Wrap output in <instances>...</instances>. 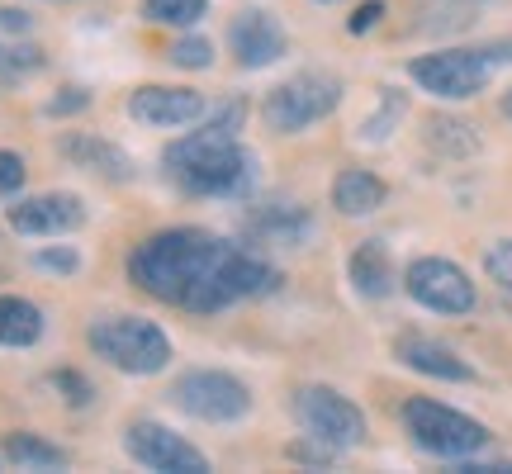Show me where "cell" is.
Segmentation results:
<instances>
[{
  "label": "cell",
  "instance_id": "1",
  "mask_svg": "<svg viewBox=\"0 0 512 474\" xmlns=\"http://www.w3.org/2000/svg\"><path fill=\"white\" fill-rule=\"evenodd\" d=\"M223 252H228V242L204 228H166L128 256V280L162 304H185Z\"/></svg>",
  "mask_w": 512,
  "mask_h": 474
},
{
  "label": "cell",
  "instance_id": "2",
  "mask_svg": "<svg viewBox=\"0 0 512 474\" xmlns=\"http://www.w3.org/2000/svg\"><path fill=\"white\" fill-rule=\"evenodd\" d=\"M166 176L190 195H242L252 185V152L238 143V133L204 124L166 147Z\"/></svg>",
  "mask_w": 512,
  "mask_h": 474
},
{
  "label": "cell",
  "instance_id": "3",
  "mask_svg": "<svg viewBox=\"0 0 512 474\" xmlns=\"http://www.w3.org/2000/svg\"><path fill=\"white\" fill-rule=\"evenodd\" d=\"M86 342L100 361H110L124 375H157L171 361V342L157 323H147L138 313H110V318H95Z\"/></svg>",
  "mask_w": 512,
  "mask_h": 474
},
{
  "label": "cell",
  "instance_id": "4",
  "mask_svg": "<svg viewBox=\"0 0 512 474\" xmlns=\"http://www.w3.org/2000/svg\"><path fill=\"white\" fill-rule=\"evenodd\" d=\"M280 285V271L271 261H261L256 252H242L238 242H228V252L214 261V271L204 275L200 285L190 290L181 309L190 313H219V309H233L238 299H256V294H271Z\"/></svg>",
  "mask_w": 512,
  "mask_h": 474
},
{
  "label": "cell",
  "instance_id": "5",
  "mask_svg": "<svg viewBox=\"0 0 512 474\" xmlns=\"http://www.w3.org/2000/svg\"><path fill=\"white\" fill-rule=\"evenodd\" d=\"M508 48H446L408 62V76L437 100H470L489 86L494 62H508Z\"/></svg>",
  "mask_w": 512,
  "mask_h": 474
},
{
  "label": "cell",
  "instance_id": "6",
  "mask_svg": "<svg viewBox=\"0 0 512 474\" xmlns=\"http://www.w3.org/2000/svg\"><path fill=\"white\" fill-rule=\"evenodd\" d=\"M403 427L418 441L422 451H432L441 460H465L479 456L489 446V427L475 418H465L460 408H446L437 399H408L403 403Z\"/></svg>",
  "mask_w": 512,
  "mask_h": 474
},
{
  "label": "cell",
  "instance_id": "7",
  "mask_svg": "<svg viewBox=\"0 0 512 474\" xmlns=\"http://www.w3.org/2000/svg\"><path fill=\"white\" fill-rule=\"evenodd\" d=\"M342 105V81L328 72H299L290 81H280L266 100H261V119L275 133H304L309 124L328 119Z\"/></svg>",
  "mask_w": 512,
  "mask_h": 474
},
{
  "label": "cell",
  "instance_id": "8",
  "mask_svg": "<svg viewBox=\"0 0 512 474\" xmlns=\"http://www.w3.org/2000/svg\"><path fill=\"white\" fill-rule=\"evenodd\" d=\"M294 422L304 427V437H318L337 446V451H351V446H361L366 441V413L347 399V394H337L328 384H304V389H294Z\"/></svg>",
  "mask_w": 512,
  "mask_h": 474
},
{
  "label": "cell",
  "instance_id": "9",
  "mask_svg": "<svg viewBox=\"0 0 512 474\" xmlns=\"http://www.w3.org/2000/svg\"><path fill=\"white\" fill-rule=\"evenodd\" d=\"M171 403L200 422H238L252 413V389L228 370H185L171 384Z\"/></svg>",
  "mask_w": 512,
  "mask_h": 474
},
{
  "label": "cell",
  "instance_id": "10",
  "mask_svg": "<svg viewBox=\"0 0 512 474\" xmlns=\"http://www.w3.org/2000/svg\"><path fill=\"white\" fill-rule=\"evenodd\" d=\"M403 290L418 299L422 309L432 313H470L479 304L475 294V280L460 271L456 261H446V256H418L408 271H403Z\"/></svg>",
  "mask_w": 512,
  "mask_h": 474
},
{
  "label": "cell",
  "instance_id": "11",
  "mask_svg": "<svg viewBox=\"0 0 512 474\" xmlns=\"http://www.w3.org/2000/svg\"><path fill=\"white\" fill-rule=\"evenodd\" d=\"M124 451L143 470H162V474H209L204 451H195L185 437H176L162 422H133L124 432Z\"/></svg>",
  "mask_w": 512,
  "mask_h": 474
},
{
  "label": "cell",
  "instance_id": "12",
  "mask_svg": "<svg viewBox=\"0 0 512 474\" xmlns=\"http://www.w3.org/2000/svg\"><path fill=\"white\" fill-rule=\"evenodd\" d=\"M81 223H86V204H81V195H67V190L10 204V228L19 237H62L76 233Z\"/></svg>",
  "mask_w": 512,
  "mask_h": 474
},
{
  "label": "cell",
  "instance_id": "13",
  "mask_svg": "<svg viewBox=\"0 0 512 474\" xmlns=\"http://www.w3.org/2000/svg\"><path fill=\"white\" fill-rule=\"evenodd\" d=\"M228 48L238 57V67L261 72V67H271V62H280L290 53V38H285V29L266 10H242L233 19V29H228Z\"/></svg>",
  "mask_w": 512,
  "mask_h": 474
},
{
  "label": "cell",
  "instance_id": "14",
  "mask_svg": "<svg viewBox=\"0 0 512 474\" xmlns=\"http://www.w3.org/2000/svg\"><path fill=\"white\" fill-rule=\"evenodd\" d=\"M128 114L147 128H185L204 114V95L190 86H138L128 95Z\"/></svg>",
  "mask_w": 512,
  "mask_h": 474
},
{
  "label": "cell",
  "instance_id": "15",
  "mask_svg": "<svg viewBox=\"0 0 512 474\" xmlns=\"http://www.w3.org/2000/svg\"><path fill=\"white\" fill-rule=\"evenodd\" d=\"M394 356H399L408 370H418V375H432V380H451V384H465L475 380V370L460 361L456 351L437 342V337H422V332H408L394 342Z\"/></svg>",
  "mask_w": 512,
  "mask_h": 474
},
{
  "label": "cell",
  "instance_id": "16",
  "mask_svg": "<svg viewBox=\"0 0 512 474\" xmlns=\"http://www.w3.org/2000/svg\"><path fill=\"white\" fill-rule=\"evenodd\" d=\"M351 285H356V294H366V299H389L394 294V285H399V275H394V256H389V247L384 242H361L356 252H351Z\"/></svg>",
  "mask_w": 512,
  "mask_h": 474
},
{
  "label": "cell",
  "instance_id": "17",
  "mask_svg": "<svg viewBox=\"0 0 512 474\" xmlns=\"http://www.w3.org/2000/svg\"><path fill=\"white\" fill-rule=\"evenodd\" d=\"M57 152L67 157V162L86 166V171H100V176H110V181H128L133 176V162H128L124 147L105 143V138H91V133H72V138H62Z\"/></svg>",
  "mask_w": 512,
  "mask_h": 474
},
{
  "label": "cell",
  "instance_id": "18",
  "mask_svg": "<svg viewBox=\"0 0 512 474\" xmlns=\"http://www.w3.org/2000/svg\"><path fill=\"white\" fill-rule=\"evenodd\" d=\"M384 200H389V185H384L375 171L347 166V171L332 181V204H337V214H347V219H366Z\"/></svg>",
  "mask_w": 512,
  "mask_h": 474
},
{
  "label": "cell",
  "instance_id": "19",
  "mask_svg": "<svg viewBox=\"0 0 512 474\" xmlns=\"http://www.w3.org/2000/svg\"><path fill=\"white\" fill-rule=\"evenodd\" d=\"M38 337H43V309L19 294H0V347H34Z\"/></svg>",
  "mask_w": 512,
  "mask_h": 474
},
{
  "label": "cell",
  "instance_id": "20",
  "mask_svg": "<svg viewBox=\"0 0 512 474\" xmlns=\"http://www.w3.org/2000/svg\"><path fill=\"white\" fill-rule=\"evenodd\" d=\"M0 451H5V460L19 465V470H62V465H67V451L53 446V441L34 437V432H10V437L0 441Z\"/></svg>",
  "mask_w": 512,
  "mask_h": 474
},
{
  "label": "cell",
  "instance_id": "21",
  "mask_svg": "<svg viewBox=\"0 0 512 474\" xmlns=\"http://www.w3.org/2000/svg\"><path fill=\"white\" fill-rule=\"evenodd\" d=\"M256 237H271V242H285V247H299L304 237L313 233V219L304 209H290V204H275V209H261L252 214Z\"/></svg>",
  "mask_w": 512,
  "mask_h": 474
},
{
  "label": "cell",
  "instance_id": "22",
  "mask_svg": "<svg viewBox=\"0 0 512 474\" xmlns=\"http://www.w3.org/2000/svg\"><path fill=\"white\" fill-rule=\"evenodd\" d=\"M427 143L437 147V152H446V157H475L479 133H475V124H465V119L432 114V119H427Z\"/></svg>",
  "mask_w": 512,
  "mask_h": 474
},
{
  "label": "cell",
  "instance_id": "23",
  "mask_svg": "<svg viewBox=\"0 0 512 474\" xmlns=\"http://www.w3.org/2000/svg\"><path fill=\"white\" fill-rule=\"evenodd\" d=\"M143 15L152 24H176V29H190L209 15V0H143Z\"/></svg>",
  "mask_w": 512,
  "mask_h": 474
},
{
  "label": "cell",
  "instance_id": "24",
  "mask_svg": "<svg viewBox=\"0 0 512 474\" xmlns=\"http://www.w3.org/2000/svg\"><path fill=\"white\" fill-rule=\"evenodd\" d=\"M403 110H408V100H403L399 91H384L380 114H370L366 124H361V143H380V138H389V133H394V124L403 119Z\"/></svg>",
  "mask_w": 512,
  "mask_h": 474
},
{
  "label": "cell",
  "instance_id": "25",
  "mask_svg": "<svg viewBox=\"0 0 512 474\" xmlns=\"http://www.w3.org/2000/svg\"><path fill=\"white\" fill-rule=\"evenodd\" d=\"M171 62H176V67H190V72H204V67H209V62H214V43H209V38H181V43H171Z\"/></svg>",
  "mask_w": 512,
  "mask_h": 474
},
{
  "label": "cell",
  "instance_id": "26",
  "mask_svg": "<svg viewBox=\"0 0 512 474\" xmlns=\"http://www.w3.org/2000/svg\"><path fill=\"white\" fill-rule=\"evenodd\" d=\"M484 271H489V280L512 299V237H503V242H494V247L484 252Z\"/></svg>",
  "mask_w": 512,
  "mask_h": 474
},
{
  "label": "cell",
  "instance_id": "27",
  "mask_svg": "<svg viewBox=\"0 0 512 474\" xmlns=\"http://www.w3.org/2000/svg\"><path fill=\"white\" fill-rule=\"evenodd\" d=\"M285 456L299 460V465H313V470H328L332 460H337V446H328V441H318V437H304V441H290Z\"/></svg>",
  "mask_w": 512,
  "mask_h": 474
},
{
  "label": "cell",
  "instance_id": "28",
  "mask_svg": "<svg viewBox=\"0 0 512 474\" xmlns=\"http://www.w3.org/2000/svg\"><path fill=\"white\" fill-rule=\"evenodd\" d=\"M53 389H57V394H62L67 403H72V408H86V403L95 399L91 380H86L81 370H53Z\"/></svg>",
  "mask_w": 512,
  "mask_h": 474
},
{
  "label": "cell",
  "instance_id": "29",
  "mask_svg": "<svg viewBox=\"0 0 512 474\" xmlns=\"http://www.w3.org/2000/svg\"><path fill=\"white\" fill-rule=\"evenodd\" d=\"M34 266L57 271V275H72L76 266H81V256H76L72 247H43V252H34Z\"/></svg>",
  "mask_w": 512,
  "mask_h": 474
},
{
  "label": "cell",
  "instance_id": "30",
  "mask_svg": "<svg viewBox=\"0 0 512 474\" xmlns=\"http://www.w3.org/2000/svg\"><path fill=\"white\" fill-rule=\"evenodd\" d=\"M43 67V53L38 48H0V72L15 76V72H34Z\"/></svg>",
  "mask_w": 512,
  "mask_h": 474
},
{
  "label": "cell",
  "instance_id": "31",
  "mask_svg": "<svg viewBox=\"0 0 512 474\" xmlns=\"http://www.w3.org/2000/svg\"><path fill=\"white\" fill-rule=\"evenodd\" d=\"M19 185H24V157L19 152H0V200L15 195Z\"/></svg>",
  "mask_w": 512,
  "mask_h": 474
},
{
  "label": "cell",
  "instance_id": "32",
  "mask_svg": "<svg viewBox=\"0 0 512 474\" xmlns=\"http://www.w3.org/2000/svg\"><path fill=\"white\" fill-rule=\"evenodd\" d=\"M86 105H91V95L81 91V86H67L62 95H53V100H48V114H53V119H62V114H81Z\"/></svg>",
  "mask_w": 512,
  "mask_h": 474
},
{
  "label": "cell",
  "instance_id": "33",
  "mask_svg": "<svg viewBox=\"0 0 512 474\" xmlns=\"http://www.w3.org/2000/svg\"><path fill=\"white\" fill-rule=\"evenodd\" d=\"M384 19V0H366V5H356V15H351V34H366V29H375Z\"/></svg>",
  "mask_w": 512,
  "mask_h": 474
},
{
  "label": "cell",
  "instance_id": "34",
  "mask_svg": "<svg viewBox=\"0 0 512 474\" xmlns=\"http://www.w3.org/2000/svg\"><path fill=\"white\" fill-rule=\"evenodd\" d=\"M242 119H247V100H228V105H223V110L214 114L209 124H214V128H223V133H238V128H242Z\"/></svg>",
  "mask_w": 512,
  "mask_h": 474
},
{
  "label": "cell",
  "instance_id": "35",
  "mask_svg": "<svg viewBox=\"0 0 512 474\" xmlns=\"http://www.w3.org/2000/svg\"><path fill=\"white\" fill-rule=\"evenodd\" d=\"M29 24H34V19L24 15L19 5H0V29H5V34H29Z\"/></svg>",
  "mask_w": 512,
  "mask_h": 474
},
{
  "label": "cell",
  "instance_id": "36",
  "mask_svg": "<svg viewBox=\"0 0 512 474\" xmlns=\"http://www.w3.org/2000/svg\"><path fill=\"white\" fill-rule=\"evenodd\" d=\"M503 114H508V119H512V91L503 95Z\"/></svg>",
  "mask_w": 512,
  "mask_h": 474
}]
</instances>
